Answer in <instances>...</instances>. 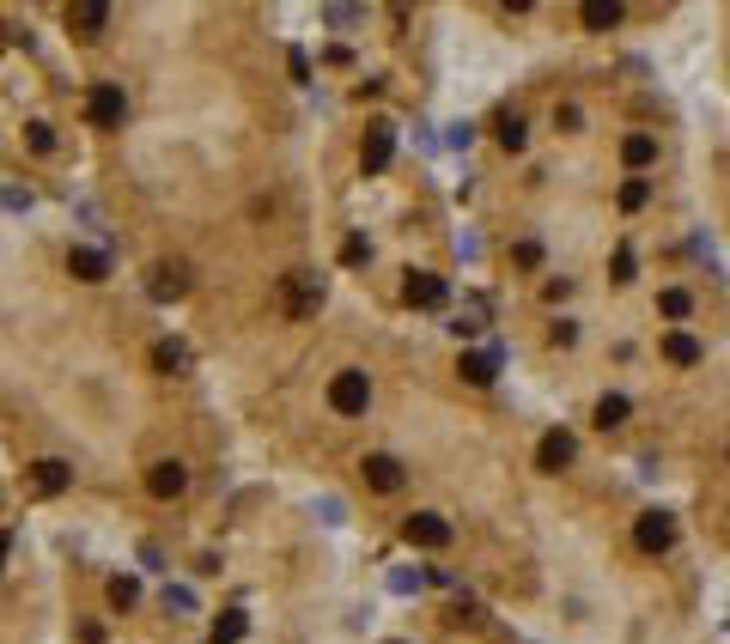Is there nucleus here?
Returning <instances> with one entry per match:
<instances>
[{"label":"nucleus","mask_w":730,"mask_h":644,"mask_svg":"<svg viewBox=\"0 0 730 644\" xmlns=\"http://www.w3.org/2000/svg\"><path fill=\"white\" fill-rule=\"evenodd\" d=\"M390 152H396V128L390 122H372V128H365V140H359V171L378 177L390 165Z\"/></svg>","instance_id":"obj_5"},{"label":"nucleus","mask_w":730,"mask_h":644,"mask_svg":"<svg viewBox=\"0 0 730 644\" xmlns=\"http://www.w3.org/2000/svg\"><path fill=\"white\" fill-rule=\"evenodd\" d=\"M122 116H128V98H122V86L98 79V86L86 92V122H92V128H122Z\"/></svg>","instance_id":"obj_3"},{"label":"nucleus","mask_w":730,"mask_h":644,"mask_svg":"<svg viewBox=\"0 0 730 644\" xmlns=\"http://www.w3.org/2000/svg\"><path fill=\"white\" fill-rule=\"evenodd\" d=\"M572 456H578V438H572L566 426L542 432V444H536V468H542V474H560V468H572Z\"/></svg>","instance_id":"obj_6"},{"label":"nucleus","mask_w":730,"mask_h":644,"mask_svg":"<svg viewBox=\"0 0 730 644\" xmlns=\"http://www.w3.org/2000/svg\"><path fill=\"white\" fill-rule=\"evenodd\" d=\"M365 256H372V244H365V237H347V244H341V262H347V268H359Z\"/></svg>","instance_id":"obj_29"},{"label":"nucleus","mask_w":730,"mask_h":644,"mask_svg":"<svg viewBox=\"0 0 730 644\" xmlns=\"http://www.w3.org/2000/svg\"><path fill=\"white\" fill-rule=\"evenodd\" d=\"M244 632H250V614L244 608H226V614L213 620V644H238Z\"/></svg>","instance_id":"obj_22"},{"label":"nucleus","mask_w":730,"mask_h":644,"mask_svg":"<svg viewBox=\"0 0 730 644\" xmlns=\"http://www.w3.org/2000/svg\"><path fill=\"white\" fill-rule=\"evenodd\" d=\"M554 122H560V128H566V134H572V128H578V122H584V116H578V104H560V110H554Z\"/></svg>","instance_id":"obj_31"},{"label":"nucleus","mask_w":730,"mask_h":644,"mask_svg":"<svg viewBox=\"0 0 730 644\" xmlns=\"http://www.w3.org/2000/svg\"><path fill=\"white\" fill-rule=\"evenodd\" d=\"M31 487H37L43 499H55V493L73 487V468H67L61 456H43V462H31Z\"/></svg>","instance_id":"obj_12"},{"label":"nucleus","mask_w":730,"mask_h":644,"mask_svg":"<svg viewBox=\"0 0 730 644\" xmlns=\"http://www.w3.org/2000/svg\"><path fill=\"white\" fill-rule=\"evenodd\" d=\"M359 468H365V487H372V493H402V480H408V474H402V462H396V456H384V450H378V456H365Z\"/></svg>","instance_id":"obj_10"},{"label":"nucleus","mask_w":730,"mask_h":644,"mask_svg":"<svg viewBox=\"0 0 730 644\" xmlns=\"http://www.w3.org/2000/svg\"><path fill=\"white\" fill-rule=\"evenodd\" d=\"M146 493H153V499H183V493H189V468H183L177 456L153 462V468H146Z\"/></svg>","instance_id":"obj_7"},{"label":"nucleus","mask_w":730,"mask_h":644,"mask_svg":"<svg viewBox=\"0 0 730 644\" xmlns=\"http://www.w3.org/2000/svg\"><path fill=\"white\" fill-rule=\"evenodd\" d=\"M657 310H664V316H670V322H682V316H688V310H694V298H688V292H682V286H664V292H657Z\"/></svg>","instance_id":"obj_24"},{"label":"nucleus","mask_w":730,"mask_h":644,"mask_svg":"<svg viewBox=\"0 0 730 644\" xmlns=\"http://www.w3.org/2000/svg\"><path fill=\"white\" fill-rule=\"evenodd\" d=\"M645 201H651V183H645V177H627V183H621V207H627V213H639Z\"/></svg>","instance_id":"obj_25"},{"label":"nucleus","mask_w":730,"mask_h":644,"mask_svg":"<svg viewBox=\"0 0 730 644\" xmlns=\"http://www.w3.org/2000/svg\"><path fill=\"white\" fill-rule=\"evenodd\" d=\"M627 414H633V401H627V395H603L591 420H597L603 432H615V426H627Z\"/></svg>","instance_id":"obj_20"},{"label":"nucleus","mask_w":730,"mask_h":644,"mask_svg":"<svg viewBox=\"0 0 730 644\" xmlns=\"http://www.w3.org/2000/svg\"><path fill=\"white\" fill-rule=\"evenodd\" d=\"M615 280H633V250H627V244L615 250Z\"/></svg>","instance_id":"obj_32"},{"label":"nucleus","mask_w":730,"mask_h":644,"mask_svg":"<svg viewBox=\"0 0 730 644\" xmlns=\"http://www.w3.org/2000/svg\"><path fill=\"white\" fill-rule=\"evenodd\" d=\"M664 359H670V365H700V359H706V347H700L694 335L670 329V335H664Z\"/></svg>","instance_id":"obj_17"},{"label":"nucleus","mask_w":730,"mask_h":644,"mask_svg":"<svg viewBox=\"0 0 730 644\" xmlns=\"http://www.w3.org/2000/svg\"><path fill=\"white\" fill-rule=\"evenodd\" d=\"M457 371H463V383L487 389V383H493V371H499V359H493V353H463V365H457Z\"/></svg>","instance_id":"obj_21"},{"label":"nucleus","mask_w":730,"mask_h":644,"mask_svg":"<svg viewBox=\"0 0 730 644\" xmlns=\"http://www.w3.org/2000/svg\"><path fill=\"white\" fill-rule=\"evenodd\" d=\"M7 553H13V535H7V529H0V572H7Z\"/></svg>","instance_id":"obj_34"},{"label":"nucleus","mask_w":730,"mask_h":644,"mask_svg":"<svg viewBox=\"0 0 730 644\" xmlns=\"http://www.w3.org/2000/svg\"><path fill=\"white\" fill-rule=\"evenodd\" d=\"M140 602V584L134 578H110V608H134Z\"/></svg>","instance_id":"obj_26"},{"label":"nucleus","mask_w":730,"mask_h":644,"mask_svg":"<svg viewBox=\"0 0 730 644\" xmlns=\"http://www.w3.org/2000/svg\"><path fill=\"white\" fill-rule=\"evenodd\" d=\"M402 535H408V547H451V523L438 517V511H414L408 523H402Z\"/></svg>","instance_id":"obj_8"},{"label":"nucleus","mask_w":730,"mask_h":644,"mask_svg":"<svg viewBox=\"0 0 730 644\" xmlns=\"http://www.w3.org/2000/svg\"><path fill=\"white\" fill-rule=\"evenodd\" d=\"M633 541H639L645 553H670V547H676V517H670V511H639V517H633Z\"/></svg>","instance_id":"obj_4"},{"label":"nucleus","mask_w":730,"mask_h":644,"mask_svg":"<svg viewBox=\"0 0 730 644\" xmlns=\"http://www.w3.org/2000/svg\"><path fill=\"white\" fill-rule=\"evenodd\" d=\"M621 165H627V171L657 165V140H651V134H627V140H621Z\"/></svg>","instance_id":"obj_16"},{"label":"nucleus","mask_w":730,"mask_h":644,"mask_svg":"<svg viewBox=\"0 0 730 644\" xmlns=\"http://www.w3.org/2000/svg\"><path fill=\"white\" fill-rule=\"evenodd\" d=\"M67 274L86 280V286H98V280H110V256L104 250H67Z\"/></svg>","instance_id":"obj_14"},{"label":"nucleus","mask_w":730,"mask_h":644,"mask_svg":"<svg viewBox=\"0 0 730 644\" xmlns=\"http://www.w3.org/2000/svg\"><path fill=\"white\" fill-rule=\"evenodd\" d=\"M548 341H554V347H572V341H578V329H572V322H554Z\"/></svg>","instance_id":"obj_30"},{"label":"nucleus","mask_w":730,"mask_h":644,"mask_svg":"<svg viewBox=\"0 0 730 644\" xmlns=\"http://www.w3.org/2000/svg\"><path fill=\"white\" fill-rule=\"evenodd\" d=\"M153 371L183 377V371H189V341H159V347H153Z\"/></svg>","instance_id":"obj_18"},{"label":"nucleus","mask_w":730,"mask_h":644,"mask_svg":"<svg viewBox=\"0 0 730 644\" xmlns=\"http://www.w3.org/2000/svg\"><path fill=\"white\" fill-rule=\"evenodd\" d=\"M578 19H584V31H615L621 25V0H584Z\"/></svg>","instance_id":"obj_15"},{"label":"nucleus","mask_w":730,"mask_h":644,"mask_svg":"<svg viewBox=\"0 0 730 644\" xmlns=\"http://www.w3.org/2000/svg\"><path fill=\"white\" fill-rule=\"evenodd\" d=\"M329 408L335 414H365L372 408V377L365 371H335L329 377Z\"/></svg>","instance_id":"obj_2"},{"label":"nucleus","mask_w":730,"mask_h":644,"mask_svg":"<svg viewBox=\"0 0 730 644\" xmlns=\"http://www.w3.org/2000/svg\"><path fill=\"white\" fill-rule=\"evenodd\" d=\"M493 134H499V146H505V152H524V140H530V128H524V116H511V110H499V122H493Z\"/></svg>","instance_id":"obj_19"},{"label":"nucleus","mask_w":730,"mask_h":644,"mask_svg":"<svg viewBox=\"0 0 730 644\" xmlns=\"http://www.w3.org/2000/svg\"><path fill=\"white\" fill-rule=\"evenodd\" d=\"M317 304H323V280H317L311 268H292V274H280V310H286L292 322L317 316Z\"/></svg>","instance_id":"obj_1"},{"label":"nucleus","mask_w":730,"mask_h":644,"mask_svg":"<svg viewBox=\"0 0 730 644\" xmlns=\"http://www.w3.org/2000/svg\"><path fill=\"white\" fill-rule=\"evenodd\" d=\"M566 292H572V280H548V286H542V298H548V304H560Z\"/></svg>","instance_id":"obj_33"},{"label":"nucleus","mask_w":730,"mask_h":644,"mask_svg":"<svg viewBox=\"0 0 730 644\" xmlns=\"http://www.w3.org/2000/svg\"><path fill=\"white\" fill-rule=\"evenodd\" d=\"M67 25H73V37H98L104 25H110V7H104V0H73V7H67Z\"/></svg>","instance_id":"obj_13"},{"label":"nucleus","mask_w":730,"mask_h":644,"mask_svg":"<svg viewBox=\"0 0 730 644\" xmlns=\"http://www.w3.org/2000/svg\"><path fill=\"white\" fill-rule=\"evenodd\" d=\"M0 49H7V37H0Z\"/></svg>","instance_id":"obj_35"},{"label":"nucleus","mask_w":730,"mask_h":644,"mask_svg":"<svg viewBox=\"0 0 730 644\" xmlns=\"http://www.w3.org/2000/svg\"><path fill=\"white\" fill-rule=\"evenodd\" d=\"M146 292H153L159 304L183 298V292H189V262H159V268H153V280H146Z\"/></svg>","instance_id":"obj_11"},{"label":"nucleus","mask_w":730,"mask_h":644,"mask_svg":"<svg viewBox=\"0 0 730 644\" xmlns=\"http://www.w3.org/2000/svg\"><path fill=\"white\" fill-rule=\"evenodd\" d=\"M390 644H402V638H390Z\"/></svg>","instance_id":"obj_36"},{"label":"nucleus","mask_w":730,"mask_h":644,"mask_svg":"<svg viewBox=\"0 0 730 644\" xmlns=\"http://www.w3.org/2000/svg\"><path fill=\"white\" fill-rule=\"evenodd\" d=\"M511 262H518V268H542V244H536V237H524V244L511 250Z\"/></svg>","instance_id":"obj_28"},{"label":"nucleus","mask_w":730,"mask_h":644,"mask_svg":"<svg viewBox=\"0 0 730 644\" xmlns=\"http://www.w3.org/2000/svg\"><path fill=\"white\" fill-rule=\"evenodd\" d=\"M25 140H31V152H55V128H49V122H31Z\"/></svg>","instance_id":"obj_27"},{"label":"nucleus","mask_w":730,"mask_h":644,"mask_svg":"<svg viewBox=\"0 0 730 644\" xmlns=\"http://www.w3.org/2000/svg\"><path fill=\"white\" fill-rule=\"evenodd\" d=\"M402 298H408L414 310H438V304H445V298H451V286H445V280H438V274H426V268H414V274L402 280Z\"/></svg>","instance_id":"obj_9"},{"label":"nucleus","mask_w":730,"mask_h":644,"mask_svg":"<svg viewBox=\"0 0 730 644\" xmlns=\"http://www.w3.org/2000/svg\"><path fill=\"white\" fill-rule=\"evenodd\" d=\"M451 329H457V335H481V329H487V298H469V304L457 310Z\"/></svg>","instance_id":"obj_23"}]
</instances>
